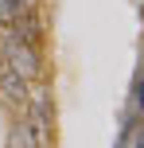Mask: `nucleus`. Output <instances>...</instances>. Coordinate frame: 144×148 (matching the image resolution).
Returning <instances> with one entry per match:
<instances>
[{
	"label": "nucleus",
	"mask_w": 144,
	"mask_h": 148,
	"mask_svg": "<svg viewBox=\"0 0 144 148\" xmlns=\"http://www.w3.org/2000/svg\"><path fill=\"white\" fill-rule=\"evenodd\" d=\"M27 125H31V133H35V140L43 144L47 136H51V97L43 94V90H31V97H27Z\"/></svg>",
	"instance_id": "2"
},
{
	"label": "nucleus",
	"mask_w": 144,
	"mask_h": 148,
	"mask_svg": "<svg viewBox=\"0 0 144 148\" xmlns=\"http://www.w3.org/2000/svg\"><path fill=\"white\" fill-rule=\"evenodd\" d=\"M16 4H20V8H35L39 0H16Z\"/></svg>",
	"instance_id": "8"
},
{
	"label": "nucleus",
	"mask_w": 144,
	"mask_h": 148,
	"mask_svg": "<svg viewBox=\"0 0 144 148\" xmlns=\"http://www.w3.org/2000/svg\"><path fill=\"white\" fill-rule=\"evenodd\" d=\"M8 148H39V140H35V133H31V125H27V121H20V125L12 129V136H8Z\"/></svg>",
	"instance_id": "5"
},
{
	"label": "nucleus",
	"mask_w": 144,
	"mask_h": 148,
	"mask_svg": "<svg viewBox=\"0 0 144 148\" xmlns=\"http://www.w3.org/2000/svg\"><path fill=\"white\" fill-rule=\"evenodd\" d=\"M8 66V59H4V43H0V70H4Z\"/></svg>",
	"instance_id": "9"
},
{
	"label": "nucleus",
	"mask_w": 144,
	"mask_h": 148,
	"mask_svg": "<svg viewBox=\"0 0 144 148\" xmlns=\"http://www.w3.org/2000/svg\"><path fill=\"white\" fill-rule=\"evenodd\" d=\"M0 94H4V101H12V105H27L31 86H27L23 74H16L12 66H4V70H0Z\"/></svg>",
	"instance_id": "4"
},
{
	"label": "nucleus",
	"mask_w": 144,
	"mask_h": 148,
	"mask_svg": "<svg viewBox=\"0 0 144 148\" xmlns=\"http://www.w3.org/2000/svg\"><path fill=\"white\" fill-rule=\"evenodd\" d=\"M8 35H16V39H23V43L39 47V35H43V23H39L35 8H20V12H16V20L8 23Z\"/></svg>",
	"instance_id": "3"
},
{
	"label": "nucleus",
	"mask_w": 144,
	"mask_h": 148,
	"mask_svg": "<svg viewBox=\"0 0 144 148\" xmlns=\"http://www.w3.org/2000/svg\"><path fill=\"white\" fill-rule=\"evenodd\" d=\"M136 105L144 109V86H136Z\"/></svg>",
	"instance_id": "7"
},
{
	"label": "nucleus",
	"mask_w": 144,
	"mask_h": 148,
	"mask_svg": "<svg viewBox=\"0 0 144 148\" xmlns=\"http://www.w3.org/2000/svg\"><path fill=\"white\" fill-rule=\"evenodd\" d=\"M16 12H20V4H16V0H0V23H4V27L16 20Z\"/></svg>",
	"instance_id": "6"
},
{
	"label": "nucleus",
	"mask_w": 144,
	"mask_h": 148,
	"mask_svg": "<svg viewBox=\"0 0 144 148\" xmlns=\"http://www.w3.org/2000/svg\"><path fill=\"white\" fill-rule=\"evenodd\" d=\"M0 43H4V59H8V66H12L16 74H23L27 82L43 74V62H39V51H35L31 43H23V39H16V35H4Z\"/></svg>",
	"instance_id": "1"
}]
</instances>
